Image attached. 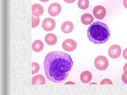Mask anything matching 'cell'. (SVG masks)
I'll list each match as a JSON object with an SVG mask.
<instances>
[{"label": "cell", "mask_w": 127, "mask_h": 95, "mask_svg": "<svg viewBox=\"0 0 127 95\" xmlns=\"http://www.w3.org/2000/svg\"><path fill=\"white\" fill-rule=\"evenodd\" d=\"M95 67L97 69L100 71H103L108 67L109 62L107 59L103 56H99L95 59L94 62Z\"/></svg>", "instance_id": "3957f363"}, {"label": "cell", "mask_w": 127, "mask_h": 95, "mask_svg": "<svg viewBox=\"0 0 127 95\" xmlns=\"http://www.w3.org/2000/svg\"><path fill=\"white\" fill-rule=\"evenodd\" d=\"M45 82L44 77L40 74L36 75L32 78V84H44Z\"/></svg>", "instance_id": "5bb4252c"}, {"label": "cell", "mask_w": 127, "mask_h": 95, "mask_svg": "<svg viewBox=\"0 0 127 95\" xmlns=\"http://www.w3.org/2000/svg\"><path fill=\"white\" fill-rule=\"evenodd\" d=\"M41 1L42 2H46L48 1L49 0H39Z\"/></svg>", "instance_id": "484cf974"}, {"label": "cell", "mask_w": 127, "mask_h": 95, "mask_svg": "<svg viewBox=\"0 0 127 95\" xmlns=\"http://www.w3.org/2000/svg\"><path fill=\"white\" fill-rule=\"evenodd\" d=\"M73 62L67 53L54 51L48 53L45 58L44 68L47 78L56 83H61L67 78Z\"/></svg>", "instance_id": "6da1fadb"}, {"label": "cell", "mask_w": 127, "mask_h": 95, "mask_svg": "<svg viewBox=\"0 0 127 95\" xmlns=\"http://www.w3.org/2000/svg\"><path fill=\"white\" fill-rule=\"evenodd\" d=\"M77 4L80 8L82 10H85L89 6V1L88 0H79Z\"/></svg>", "instance_id": "2e32d148"}, {"label": "cell", "mask_w": 127, "mask_h": 95, "mask_svg": "<svg viewBox=\"0 0 127 95\" xmlns=\"http://www.w3.org/2000/svg\"><path fill=\"white\" fill-rule=\"evenodd\" d=\"M122 79L123 82L127 84V75L124 73L122 75Z\"/></svg>", "instance_id": "ffe728a7"}, {"label": "cell", "mask_w": 127, "mask_h": 95, "mask_svg": "<svg viewBox=\"0 0 127 95\" xmlns=\"http://www.w3.org/2000/svg\"><path fill=\"white\" fill-rule=\"evenodd\" d=\"M65 84H75L73 82L71 81H69L65 83Z\"/></svg>", "instance_id": "d4e9b609"}, {"label": "cell", "mask_w": 127, "mask_h": 95, "mask_svg": "<svg viewBox=\"0 0 127 95\" xmlns=\"http://www.w3.org/2000/svg\"><path fill=\"white\" fill-rule=\"evenodd\" d=\"M77 46V44L76 41L70 39L65 40L63 42L62 44L63 49L68 52L74 50L76 48Z\"/></svg>", "instance_id": "277c9868"}, {"label": "cell", "mask_w": 127, "mask_h": 95, "mask_svg": "<svg viewBox=\"0 0 127 95\" xmlns=\"http://www.w3.org/2000/svg\"><path fill=\"white\" fill-rule=\"evenodd\" d=\"M44 44L42 42L39 40L35 41L32 44L33 50L36 52H39L43 49Z\"/></svg>", "instance_id": "9a60e30c"}, {"label": "cell", "mask_w": 127, "mask_h": 95, "mask_svg": "<svg viewBox=\"0 0 127 95\" xmlns=\"http://www.w3.org/2000/svg\"><path fill=\"white\" fill-rule=\"evenodd\" d=\"M121 52V47L119 45L115 44L111 46L108 50V54L109 56L112 58L115 59L119 57Z\"/></svg>", "instance_id": "5b68a950"}, {"label": "cell", "mask_w": 127, "mask_h": 95, "mask_svg": "<svg viewBox=\"0 0 127 95\" xmlns=\"http://www.w3.org/2000/svg\"><path fill=\"white\" fill-rule=\"evenodd\" d=\"M90 84H96L94 82L91 83Z\"/></svg>", "instance_id": "4316f807"}, {"label": "cell", "mask_w": 127, "mask_h": 95, "mask_svg": "<svg viewBox=\"0 0 127 95\" xmlns=\"http://www.w3.org/2000/svg\"><path fill=\"white\" fill-rule=\"evenodd\" d=\"M61 10V5L58 3H54L49 6L48 8V11L51 16H55L59 14Z\"/></svg>", "instance_id": "ba28073f"}, {"label": "cell", "mask_w": 127, "mask_h": 95, "mask_svg": "<svg viewBox=\"0 0 127 95\" xmlns=\"http://www.w3.org/2000/svg\"><path fill=\"white\" fill-rule=\"evenodd\" d=\"M110 32L105 24L99 21L94 22L89 27L87 37L89 40L96 44L104 43L109 39Z\"/></svg>", "instance_id": "7a4b0ae2"}, {"label": "cell", "mask_w": 127, "mask_h": 95, "mask_svg": "<svg viewBox=\"0 0 127 95\" xmlns=\"http://www.w3.org/2000/svg\"><path fill=\"white\" fill-rule=\"evenodd\" d=\"M82 23L85 25H88L93 22L94 18L92 15L89 13H85L83 14L81 19Z\"/></svg>", "instance_id": "4fadbf2b"}, {"label": "cell", "mask_w": 127, "mask_h": 95, "mask_svg": "<svg viewBox=\"0 0 127 95\" xmlns=\"http://www.w3.org/2000/svg\"><path fill=\"white\" fill-rule=\"evenodd\" d=\"M123 4L124 7L127 8V0H124Z\"/></svg>", "instance_id": "cb8c5ba5"}, {"label": "cell", "mask_w": 127, "mask_h": 95, "mask_svg": "<svg viewBox=\"0 0 127 95\" xmlns=\"http://www.w3.org/2000/svg\"><path fill=\"white\" fill-rule=\"evenodd\" d=\"M123 55L124 58L127 60V48L125 49L124 50Z\"/></svg>", "instance_id": "44dd1931"}, {"label": "cell", "mask_w": 127, "mask_h": 95, "mask_svg": "<svg viewBox=\"0 0 127 95\" xmlns=\"http://www.w3.org/2000/svg\"><path fill=\"white\" fill-rule=\"evenodd\" d=\"M32 28L37 27L39 24L40 22L39 17L34 16L32 14Z\"/></svg>", "instance_id": "e0dca14e"}, {"label": "cell", "mask_w": 127, "mask_h": 95, "mask_svg": "<svg viewBox=\"0 0 127 95\" xmlns=\"http://www.w3.org/2000/svg\"><path fill=\"white\" fill-rule=\"evenodd\" d=\"M43 29L47 31L53 30L55 28L56 23L54 20L50 18H47L43 21L42 24Z\"/></svg>", "instance_id": "8992f818"}, {"label": "cell", "mask_w": 127, "mask_h": 95, "mask_svg": "<svg viewBox=\"0 0 127 95\" xmlns=\"http://www.w3.org/2000/svg\"><path fill=\"white\" fill-rule=\"evenodd\" d=\"M100 84H112L113 83L110 79L106 78L102 80L100 83Z\"/></svg>", "instance_id": "d6986e66"}, {"label": "cell", "mask_w": 127, "mask_h": 95, "mask_svg": "<svg viewBox=\"0 0 127 95\" xmlns=\"http://www.w3.org/2000/svg\"><path fill=\"white\" fill-rule=\"evenodd\" d=\"M39 69V66L38 63L35 62L32 63V75L35 74L37 73Z\"/></svg>", "instance_id": "ac0fdd59"}, {"label": "cell", "mask_w": 127, "mask_h": 95, "mask_svg": "<svg viewBox=\"0 0 127 95\" xmlns=\"http://www.w3.org/2000/svg\"><path fill=\"white\" fill-rule=\"evenodd\" d=\"M106 13L105 8L101 5L96 6L94 8L93 13L95 17L99 20L102 19Z\"/></svg>", "instance_id": "52a82bcc"}, {"label": "cell", "mask_w": 127, "mask_h": 95, "mask_svg": "<svg viewBox=\"0 0 127 95\" xmlns=\"http://www.w3.org/2000/svg\"><path fill=\"white\" fill-rule=\"evenodd\" d=\"M65 2L68 3H71L74 2L76 0H64Z\"/></svg>", "instance_id": "603a6c76"}, {"label": "cell", "mask_w": 127, "mask_h": 95, "mask_svg": "<svg viewBox=\"0 0 127 95\" xmlns=\"http://www.w3.org/2000/svg\"><path fill=\"white\" fill-rule=\"evenodd\" d=\"M92 77L91 72L88 71H85L81 74L80 78L81 82L84 83H87L91 80Z\"/></svg>", "instance_id": "8fae6325"}, {"label": "cell", "mask_w": 127, "mask_h": 95, "mask_svg": "<svg viewBox=\"0 0 127 95\" xmlns=\"http://www.w3.org/2000/svg\"><path fill=\"white\" fill-rule=\"evenodd\" d=\"M32 14L35 16L39 17L42 15L44 12V9L42 6L36 3L33 4L32 7Z\"/></svg>", "instance_id": "7c38bea8"}, {"label": "cell", "mask_w": 127, "mask_h": 95, "mask_svg": "<svg viewBox=\"0 0 127 95\" xmlns=\"http://www.w3.org/2000/svg\"><path fill=\"white\" fill-rule=\"evenodd\" d=\"M57 40L56 36L53 33H48L46 35L45 37L46 43L50 46L55 45L57 43Z\"/></svg>", "instance_id": "30bf717a"}, {"label": "cell", "mask_w": 127, "mask_h": 95, "mask_svg": "<svg viewBox=\"0 0 127 95\" xmlns=\"http://www.w3.org/2000/svg\"><path fill=\"white\" fill-rule=\"evenodd\" d=\"M73 25L72 23L69 21H66L62 24L61 29L62 31L65 33L71 32L73 28Z\"/></svg>", "instance_id": "9c48e42d"}, {"label": "cell", "mask_w": 127, "mask_h": 95, "mask_svg": "<svg viewBox=\"0 0 127 95\" xmlns=\"http://www.w3.org/2000/svg\"><path fill=\"white\" fill-rule=\"evenodd\" d=\"M123 70L124 73L127 75V63H126L124 65Z\"/></svg>", "instance_id": "7402d4cb"}]
</instances>
